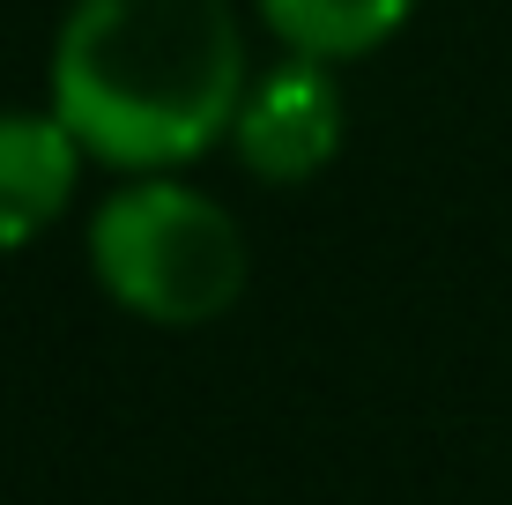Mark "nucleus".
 Returning <instances> with one entry per match:
<instances>
[{
	"label": "nucleus",
	"mask_w": 512,
	"mask_h": 505,
	"mask_svg": "<svg viewBox=\"0 0 512 505\" xmlns=\"http://www.w3.org/2000/svg\"><path fill=\"white\" fill-rule=\"evenodd\" d=\"M245 90L253 75L231 0H75L52 38V112L127 179L216 149Z\"/></svg>",
	"instance_id": "1"
},
{
	"label": "nucleus",
	"mask_w": 512,
	"mask_h": 505,
	"mask_svg": "<svg viewBox=\"0 0 512 505\" xmlns=\"http://www.w3.org/2000/svg\"><path fill=\"white\" fill-rule=\"evenodd\" d=\"M90 268L104 298L134 320L208 327L238 305L253 253H245V231L223 201L156 171V179H127L90 216Z\"/></svg>",
	"instance_id": "2"
},
{
	"label": "nucleus",
	"mask_w": 512,
	"mask_h": 505,
	"mask_svg": "<svg viewBox=\"0 0 512 505\" xmlns=\"http://www.w3.org/2000/svg\"><path fill=\"white\" fill-rule=\"evenodd\" d=\"M231 149L253 179L268 186H305L320 179L342 149V90L320 60H282L268 75H253L238 119H231Z\"/></svg>",
	"instance_id": "3"
},
{
	"label": "nucleus",
	"mask_w": 512,
	"mask_h": 505,
	"mask_svg": "<svg viewBox=\"0 0 512 505\" xmlns=\"http://www.w3.org/2000/svg\"><path fill=\"white\" fill-rule=\"evenodd\" d=\"M82 156L60 112H0V253H23L75 208Z\"/></svg>",
	"instance_id": "4"
},
{
	"label": "nucleus",
	"mask_w": 512,
	"mask_h": 505,
	"mask_svg": "<svg viewBox=\"0 0 512 505\" xmlns=\"http://www.w3.org/2000/svg\"><path fill=\"white\" fill-rule=\"evenodd\" d=\"M416 0H260L268 30L290 45V60H320V67H342V60H364L409 23Z\"/></svg>",
	"instance_id": "5"
}]
</instances>
